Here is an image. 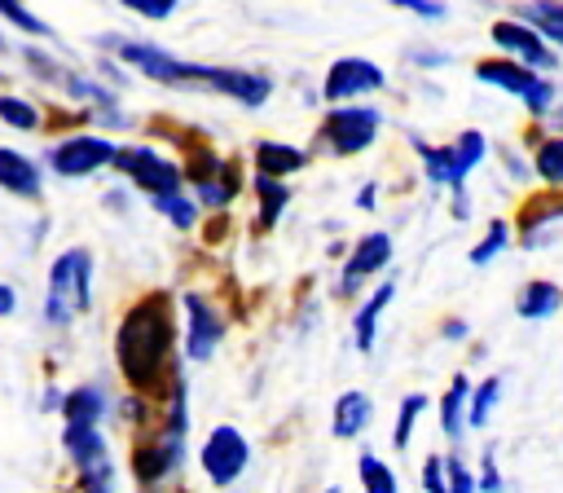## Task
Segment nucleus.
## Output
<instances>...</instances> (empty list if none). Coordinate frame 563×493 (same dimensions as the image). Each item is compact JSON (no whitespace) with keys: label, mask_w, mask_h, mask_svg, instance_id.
I'll return each instance as SVG.
<instances>
[{"label":"nucleus","mask_w":563,"mask_h":493,"mask_svg":"<svg viewBox=\"0 0 563 493\" xmlns=\"http://www.w3.org/2000/svg\"><path fill=\"white\" fill-rule=\"evenodd\" d=\"M115 353H119V370L133 388H150L168 370V353H172V305H168V296H150L124 318Z\"/></svg>","instance_id":"nucleus-1"},{"label":"nucleus","mask_w":563,"mask_h":493,"mask_svg":"<svg viewBox=\"0 0 563 493\" xmlns=\"http://www.w3.org/2000/svg\"><path fill=\"white\" fill-rule=\"evenodd\" d=\"M93 300V256L89 252H67L54 261V274H49V322L54 326H67L76 309H89Z\"/></svg>","instance_id":"nucleus-2"},{"label":"nucleus","mask_w":563,"mask_h":493,"mask_svg":"<svg viewBox=\"0 0 563 493\" xmlns=\"http://www.w3.org/2000/svg\"><path fill=\"white\" fill-rule=\"evenodd\" d=\"M475 80H480V84H493V89L515 93L532 115H545V111H550V102H554V84H550V80H541V76H537L532 67H524V62H506V58L480 62V67H475Z\"/></svg>","instance_id":"nucleus-3"},{"label":"nucleus","mask_w":563,"mask_h":493,"mask_svg":"<svg viewBox=\"0 0 563 493\" xmlns=\"http://www.w3.org/2000/svg\"><path fill=\"white\" fill-rule=\"evenodd\" d=\"M198 462H203L207 480H211L216 489H225V484H233V480L246 471V462H251V445H246V436H242L238 427L220 423V427H211V432H207Z\"/></svg>","instance_id":"nucleus-4"},{"label":"nucleus","mask_w":563,"mask_h":493,"mask_svg":"<svg viewBox=\"0 0 563 493\" xmlns=\"http://www.w3.org/2000/svg\"><path fill=\"white\" fill-rule=\"evenodd\" d=\"M379 124H383V115L370 111V106H335V111L326 115L322 141H326L335 154H361V150H370V141L379 137Z\"/></svg>","instance_id":"nucleus-5"},{"label":"nucleus","mask_w":563,"mask_h":493,"mask_svg":"<svg viewBox=\"0 0 563 493\" xmlns=\"http://www.w3.org/2000/svg\"><path fill=\"white\" fill-rule=\"evenodd\" d=\"M119 58L128 67H137L141 76L159 80V84H207V71L211 67H198V62H181L154 45H119Z\"/></svg>","instance_id":"nucleus-6"},{"label":"nucleus","mask_w":563,"mask_h":493,"mask_svg":"<svg viewBox=\"0 0 563 493\" xmlns=\"http://www.w3.org/2000/svg\"><path fill=\"white\" fill-rule=\"evenodd\" d=\"M111 163H119L141 190H150V194H168V190H181V168L176 163H168V159H159L154 150H146V146H133V150H115V159Z\"/></svg>","instance_id":"nucleus-7"},{"label":"nucleus","mask_w":563,"mask_h":493,"mask_svg":"<svg viewBox=\"0 0 563 493\" xmlns=\"http://www.w3.org/2000/svg\"><path fill=\"white\" fill-rule=\"evenodd\" d=\"M111 159H115V146L106 137H67L62 146L49 150V163L58 176H89Z\"/></svg>","instance_id":"nucleus-8"},{"label":"nucleus","mask_w":563,"mask_h":493,"mask_svg":"<svg viewBox=\"0 0 563 493\" xmlns=\"http://www.w3.org/2000/svg\"><path fill=\"white\" fill-rule=\"evenodd\" d=\"M493 45L497 49H506L510 58H519L524 67H532V71H550V67H559V58L545 49V41L519 19V23H510V19H502V23H493Z\"/></svg>","instance_id":"nucleus-9"},{"label":"nucleus","mask_w":563,"mask_h":493,"mask_svg":"<svg viewBox=\"0 0 563 493\" xmlns=\"http://www.w3.org/2000/svg\"><path fill=\"white\" fill-rule=\"evenodd\" d=\"M375 89H383V71L375 62H366V58H340L331 67L322 93H326V102H353V98L375 93Z\"/></svg>","instance_id":"nucleus-10"},{"label":"nucleus","mask_w":563,"mask_h":493,"mask_svg":"<svg viewBox=\"0 0 563 493\" xmlns=\"http://www.w3.org/2000/svg\"><path fill=\"white\" fill-rule=\"evenodd\" d=\"M207 89L242 102V106H264L268 93H273V80L264 76H251V71H229V67H211L207 71Z\"/></svg>","instance_id":"nucleus-11"},{"label":"nucleus","mask_w":563,"mask_h":493,"mask_svg":"<svg viewBox=\"0 0 563 493\" xmlns=\"http://www.w3.org/2000/svg\"><path fill=\"white\" fill-rule=\"evenodd\" d=\"M388 261H392V238H388V233H366V238L353 246V261H348V270H344V291H357L361 278L379 274Z\"/></svg>","instance_id":"nucleus-12"},{"label":"nucleus","mask_w":563,"mask_h":493,"mask_svg":"<svg viewBox=\"0 0 563 493\" xmlns=\"http://www.w3.org/2000/svg\"><path fill=\"white\" fill-rule=\"evenodd\" d=\"M185 313H189V340H185V348H189L194 362H207V357L216 353L220 335H225V322H220L198 296H185Z\"/></svg>","instance_id":"nucleus-13"},{"label":"nucleus","mask_w":563,"mask_h":493,"mask_svg":"<svg viewBox=\"0 0 563 493\" xmlns=\"http://www.w3.org/2000/svg\"><path fill=\"white\" fill-rule=\"evenodd\" d=\"M62 445H67V454L76 458V467L80 471H89V467H106L111 458H106V440H102V432L97 427H89V423H67L62 427Z\"/></svg>","instance_id":"nucleus-14"},{"label":"nucleus","mask_w":563,"mask_h":493,"mask_svg":"<svg viewBox=\"0 0 563 493\" xmlns=\"http://www.w3.org/2000/svg\"><path fill=\"white\" fill-rule=\"evenodd\" d=\"M176 454H181V432H168L159 445H146V449L133 454V471H137L146 484H154V480H163V475L176 467Z\"/></svg>","instance_id":"nucleus-15"},{"label":"nucleus","mask_w":563,"mask_h":493,"mask_svg":"<svg viewBox=\"0 0 563 493\" xmlns=\"http://www.w3.org/2000/svg\"><path fill=\"white\" fill-rule=\"evenodd\" d=\"M0 185H5L10 194H23V198H36L41 194V168L19 154V150H5L0 146Z\"/></svg>","instance_id":"nucleus-16"},{"label":"nucleus","mask_w":563,"mask_h":493,"mask_svg":"<svg viewBox=\"0 0 563 493\" xmlns=\"http://www.w3.org/2000/svg\"><path fill=\"white\" fill-rule=\"evenodd\" d=\"M370 414H375L370 397L357 392V388H348V392L335 401V423H331V432H335L340 440H353V436H361V432L370 427Z\"/></svg>","instance_id":"nucleus-17"},{"label":"nucleus","mask_w":563,"mask_h":493,"mask_svg":"<svg viewBox=\"0 0 563 493\" xmlns=\"http://www.w3.org/2000/svg\"><path fill=\"white\" fill-rule=\"evenodd\" d=\"M449 150V185L453 190H462V181H467V172L484 159V150H489V141H484V133H475V128H467L453 146H445Z\"/></svg>","instance_id":"nucleus-18"},{"label":"nucleus","mask_w":563,"mask_h":493,"mask_svg":"<svg viewBox=\"0 0 563 493\" xmlns=\"http://www.w3.org/2000/svg\"><path fill=\"white\" fill-rule=\"evenodd\" d=\"M515 309H519V318H528V322H541V318H554L559 309H563V291L554 287V283H528L524 291H519V300H515Z\"/></svg>","instance_id":"nucleus-19"},{"label":"nucleus","mask_w":563,"mask_h":493,"mask_svg":"<svg viewBox=\"0 0 563 493\" xmlns=\"http://www.w3.org/2000/svg\"><path fill=\"white\" fill-rule=\"evenodd\" d=\"M305 163H309V154L296 150V146H282V141H260V146H255V168H260L264 176H291V172H300Z\"/></svg>","instance_id":"nucleus-20"},{"label":"nucleus","mask_w":563,"mask_h":493,"mask_svg":"<svg viewBox=\"0 0 563 493\" xmlns=\"http://www.w3.org/2000/svg\"><path fill=\"white\" fill-rule=\"evenodd\" d=\"M519 19L550 45L563 49V0H532V5L519 10Z\"/></svg>","instance_id":"nucleus-21"},{"label":"nucleus","mask_w":563,"mask_h":493,"mask_svg":"<svg viewBox=\"0 0 563 493\" xmlns=\"http://www.w3.org/2000/svg\"><path fill=\"white\" fill-rule=\"evenodd\" d=\"M102 414H106V392L93 388V383L67 392V401H62V419H67V423H89V427H97Z\"/></svg>","instance_id":"nucleus-22"},{"label":"nucleus","mask_w":563,"mask_h":493,"mask_svg":"<svg viewBox=\"0 0 563 493\" xmlns=\"http://www.w3.org/2000/svg\"><path fill=\"white\" fill-rule=\"evenodd\" d=\"M467 397H471V383H467V375H453V383H449V392L440 397V432L445 436H462V427H467Z\"/></svg>","instance_id":"nucleus-23"},{"label":"nucleus","mask_w":563,"mask_h":493,"mask_svg":"<svg viewBox=\"0 0 563 493\" xmlns=\"http://www.w3.org/2000/svg\"><path fill=\"white\" fill-rule=\"evenodd\" d=\"M392 296H397V287H392V283H383V287H379V291H375V296L361 305V313H357V322H353V326H357V348H361V353H370V348H375L379 313L392 305Z\"/></svg>","instance_id":"nucleus-24"},{"label":"nucleus","mask_w":563,"mask_h":493,"mask_svg":"<svg viewBox=\"0 0 563 493\" xmlns=\"http://www.w3.org/2000/svg\"><path fill=\"white\" fill-rule=\"evenodd\" d=\"M255 194H260V225L268 229V225H277V216H282V207H287V185H282L277 176H255Z\"/></svg>","instance_id":"nucleus-25"},{"label":"nucleus","mask_w":563,"mask_h":493,"mask_svg":"<svg viewBox=\"0 0 563 493\" xmlns=\"http://www.w3.org/2000/svg\"><path fill=\"white\" fill-rule=\"evenodd\" d=\"M198 194H203V203H207V207H225V203L238 194V181H233V172H229V168H220V163H216V172H207V176L198 181Z\"/></svg>","instance_id":"nucleus-26"},{"label":"nucleus","mask_w":563,"mask_h":493,"mask_svg":"<svg viewBox=\"0 0 563 493\" xmlns=\"http://www.w3.org/2000/svg\"><path fill=\"white\" fill-rule=\"evenodd\" d=\"M361 489L366 493H397V475L379 454H361Z\"/></svg>","instance_id":"nucleus-27"},{"label":"nucleus","mask_w":563,"mask_h":493,"mask_svg":"<svg viewBox=\"0 0 563 493\" xmlns=\"http://www.w3.org/2000/svg\"><path fill=\"white\" fill-rule=\"evenodd\" d=\"M150 198H154V207H159V211H163V216H168L176 229H189V225L198 220V207H194V203H189L181 190H168V194H150Z\"/></svg>","instance_id":"nucleus-28"},{"label":"nucleus","mask_w":563,"mask_h":493,"mask_svg":"<svg viewBox=\"0 0 563 493\" xmlns=\"http://www.w3.org/2000/svg\"><path fill=\"white\" fill-rule=\"evenodd\" d=\"M497 392H502V379L493 375V379H484V383L475 388V397H467V401H471L467 427H489V414H493V405H497Z\"/></svg>","instance_id":"nucleus-29"},{"label":"nucleus","mask_w":563,"mask_h":493,"mask_svg":"<svg viewBox=\"0 0 563 493\" xmlns=\"http://www.w3.org/2000/svg\"><path fill=\"white\" fill-rule=\"evenodd\" d=\"M537 176L545 185H563V137L541 141V150H537Z\"/></svg>","instance_id":"nucleus-30"},{"label":"nucleus","mask_w":563,"mask_h":493,"mask_svg":"<svg viewBox=\"0 0 563 493\" xmlns=\"http://www.w3.org/2000/svg\"><path fill=\"white\" fill-rule=\"evenodd\" d=\"M427 410V397L423 392H414V397H405L401 401V414H397V432H392V440H397V449H405L410 445V436H414V423H418V414Z\"/></svg>","instance_id":"nucleus-31"},{"label":"nucleus","mask_w":563,"mask_h":493,"mask_svg":"<svg viewBox=\"0 0 563 493\" xmlns=\"http://www.w3.org/2000/svg\"><path fill=\"white\" fill-rule=\"evenodd\" d=\"M0 119H5L10 128H19V133H32V128L41 124L36 106H32V102H23V98H0Z\"/></svg>","instance_id":"nucleus-32"},{"label":"nucleus","mask_w":563,"mask_h":493,"mask_svg":"<svg viewBox=\"0 0 563 493\" xmlns=\"http://www.w3.org/2000/svg\"><path fill=\"white\" fill-rule=\"evenodd\" d=\"M0 19H10L19 32H27V36H49V27L23 5V0H0Z\"/></svg>","instance_id":"nucleus-33"},{"label":"nucleus","mask_w":563,"mask_h":493,"mask_svg":"<svg viewBox=\"0 0 563 493\" xmlns=\"http://www.w3.org/2000/svg\"><path fill=\"white\" fill-rule=\"evenodd\" d=\"M502 246H506V220H493L489 233H484V242L471 252V265H489V261L502 252Z\"/></svg>","instance_id":"nucleus-34"},{"label":"nucleus","mask_w":563,"mask_h":493,"mask_svg":"<svg viewBox=\"0 0 563 493\" xmlns=\"http://www.w3.org/2000/svg\"><path fill=\"white\" fill-rule=\"evenodd\" d=\"M445 493H475V480L462 458H445Z\"/></svg>","instance_id":"nucleus-35"},{"label":"nucleus","mask_w":563,"mask_h":493,"mask_svg":"<svg viewBox=\"0 0 563 493\" xmlns=\"http://www.w3.org/2000/svg\"><path fill=\"white\" fill-rule=\"evenodd\" d=\"M124 5L137 10L141 19H154V23H159V19H172V14H176L181 0H124Z\"/></svg>","instance_id":"nucleus-36"},{"label":"nucleus","mask_w":563,"mask_h":493,"mask_svg":"<svg viewBox=\"0 0 563 493\" xmlns=\"http://www.w3.org/2000/svg\"><path fill=\"white\" fill-rule=\"evenodd\" d=\"M388 5H401V10H410V14H418V19H445L440 0H388Z\"/></svg>","instance_id":"nucleus-37"},{"label":"nucleus","mask_w":563,"mask_h":493,"mask_svg":"<svg viewBox=\"0 0 563 493\" xmlns=\"http://www.w3.org/2000/svg\"><path fill=\"white\" fill-rule=\"evenodd\" d=\"M423 484H427V493H445V458H440V454H432V458H427V467H423Z\"/></svg>","instance_id":"nucleus-38"},{"label":"nucleus","mask_w":563,"mask_h":493,"mask_svg":"<svg viewBox=\"0 0 563 493\" xmlns=\"http://www.w3.org/2000/svg\"><path fill=\"white\" fill-rule=\"evenodd\" d=\"M554 216H563V198H550V203H532V207L524 211V225H541V220H554Z\"/></svg>","instance_id":"nucleus-39"},{"label":"nucleus","mask_w":563,"mask_h":493,"mask_svg":"<svg viewBox=\"0 0 563 493\" xmlns=\"http://www.w3.org/2000/svg\"><path fill=\"white\" fill-rule=\"evenodd\" d=\"M484 489L489 493H502V475H497V458H493V449H484Z\"/></svg>","instance_id":"nucleus-40"},{"label":"nucleus","mask_w":563,"mask_h":493,"mask_svg":"<svg viewBox=\"0 0 563 493\" xmlns=\"http://www.w3.org/2000/svg\"><path fill=\"white\" fill-rule=\"evenodd\" d=\"M10 313H14V291L0 283V318H10Z\"/></svg>","instance_id":"nucleus-41"},{"label":"nucleus","mask_w":563,"mask_h":493,"mask_svg":"<svg viewBox=\"0 0 563 493\" xmlns=\"http://www.w3.org/2000/svg\"><path fill=\"white\" fill-rule=\"evenodd\" d=\"M357 203H361V207H375V185H366V190L357 194Z\"/></svg>","instance_id":"nucleus-42"},{"label":"nucleus","mask_w":563,"mask_h":493,"mask_svg":"<svg viewBox=\"0 0 563 493\" xmlns=\"http://www.w3.org/2000/svg\"><path fill=\"white\" fill-rule=\"evenodd\" d=\"M445 335H449V340H462V335H467V326H462V322H449V326H445Z\"/></svg>","instance_id":"nucleus-43"},{"label":"nucleus","mask_w":563,"mask_h":493,"mask_svg":"<svg viewBox=\"0 0 563 493\" xmlns=\"http://www.w3.org/2000/svg\"><path fill=\"white\" fill-rule=\"evenodd\" d=\"M326 493H340V489H326Z\"/></svg>","instance_id":"nucleus-44"}]
</instances>
